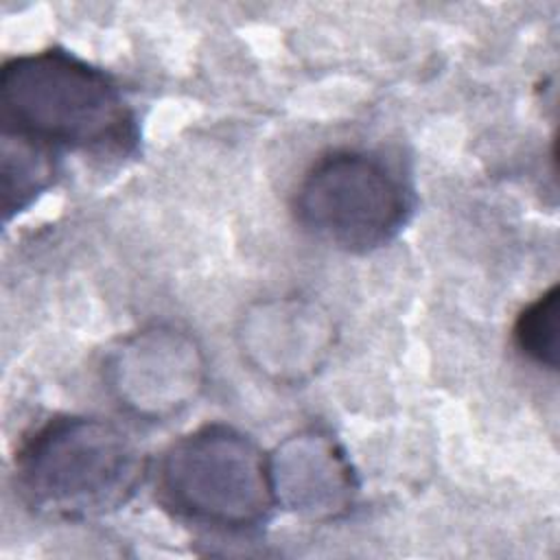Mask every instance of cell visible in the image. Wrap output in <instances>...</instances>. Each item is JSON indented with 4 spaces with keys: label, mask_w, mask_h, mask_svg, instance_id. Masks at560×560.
Wrapping results in <instances>:
<instances>
[{
    "label": "cell",
    "mask_w": 560,
    "mask_h": 560,
    "mask_svg": "<svg viewBox=\"0 0 560 560\" xmlns=\"http://www.w3.org/2000/svg\"><path fill=\"white\" fill-rule=\"evenodd\" d=\"M0 105L4 131L50 149L127 155L138 125L118 85L98 68L66 50L18 55L2 66Z\"/></svg>",
    "instance_id": "1"
},
{
    "label": "cell",
    "mask_w": 560,
    "mask_h": 560,
    "mask_svg": "<svg viewBox=\"0 0 560 560\" xmlns=\"http://www.w3.org/2000/svg\"><path fill=\"white\" fill-rule=\"evenodd\" d=\"M147 462L112 422L55 416L33 429L15 453V490L37 514L83 521L122 508L138 490Z\"/></svg>",
    "instance_id": "2"
},
{
    "label": "cell",
    "mask_w": 560,
    "mask_h": 560,
    "mask_svg": "<svg viewBox=\"0 0 560 560\" xmlns=\"http://www.w3.org/2000/svg\"><path fill=\"white\" fill-rule=\"evenodd\" d=\"M158 499L175 516L223 532L262 525L276 508L269 457L230 424H203L158 464Z\"/></svg>",
    "instance_id": "3"
},
{
    "label": "cell",
    "mask_w": 560,
    "mask_h": 560,
    "mask_svg": "<svg viewBox=\"0 0 560 560\" xmlns=\"http://www.w3.org/2000/svg\"><path fill=\"white\" fill-rule=\"evenodd\" d=\"M411 210L413 192L400 171L359 149H337L315 160L293 195V214L304 232L357 254L387 245Z\"/></svg>",
    "instance_id": "4"
},
{
    "label": "cell",
    "mask_w": 560,
    "mask_h": 560,
    "mask_svg": "<svg viewBox=\"0 0 560 560\" xmlns=\"http://www.w3.org/2000/svg\"><path fill=\"white\" fill-rule=\"evenodd\" d=\"M114 400L136 418L162 422L195 405L206 381L199 346L171 326H149L120 339L103 361Z\"/></svg>",
    "instance_id": "5"
},
{
    "label": "cell",
    "mask_w": 560,
    "mask_h": 560,
    "mask_svg": "<svg viewBox=\"0 0 560 560\" xmlns=\"http://www.w3.org/2000/svg\"><path fill=\"white\" fill-rule=\"evenodd\" d=\"M330 343L328 317L306 300H267L243 319L241 346L247 361L280 383L308 378L328 357Z\"/></svg>",
    "instance_id": "6"
},
{
    "label": "cell",
    "mask_w": 560,
    "mask_h": 560,
    "mask_svg": "<svg viewBox=\"0 0 560 560\" xmlns=\"http://www.w3.org/2000/svg\"><path fill=\"white\" fill-rule=\"evenodd\" d=\"M276 505L311 518H337L354 503L357 481L341 446L322 431L287 438L269 455Z\"/></svg>",
    "instance_id": "7"
},
{
    "label": "cell",
    "mask_w": 560,
    "mask_h": 560,
    "mask_svg": "<svg viewBox=\"0 0 560 560\" xmlns=\"http://www.w3.org/2000/svg\"><path fill=\"white\" fill-rule=\"evenodd\" d=\"M57 151L22 133L2 131L4 214L22 212L55 179Z\"/></svg>",
    "instance_id": "8"
},
{
    "label": "cell",
    "mask_w": 560,
    "mask_h": 560,
    "mask_svg": "<svg viewBox=\"0 0 560 560\" xmlns=\"http://www.w3.org/2000/svg\"><path fill=\"white\" fill-rule=\"evenodd\" d=\"M558 324L560 293L553 284L518 313L512 330L514 346L532 363L558 370Z\"/></svg>",
    "instance_id": "9"
}]
</instances>
